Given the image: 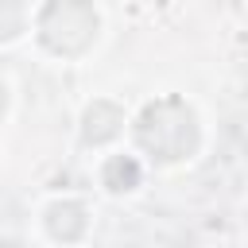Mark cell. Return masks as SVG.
<instances>
[{"mask_svg": "<svg viewBox=\"0 0 248 248\" xmlns=\"http://www.w3.org/2000/svg\"><path fill=\"white\" fill-rule=\"evenodd\" d=\"M136 140H140V147L151 159L178 163V159H190L198 151L202 128H198L194 108L182 97H163V101H155V105L143 108V116L136 124Z\"/></svg>", "mask_w": 248, "mask_h": 248, "instance_id": "obj_1", "label": "cell"}, {"mask_svg": "<svg viewBox=\"0 0 248 248\" xmlns=\"http://www.w3.org/2000/svg\"><path fill=\"white\" fill-rule=\"evenodd\" d=\"M39 39L54 54H81L97 39V12L89 4H46L39 12Z\"/></svg>", "mask_w": 248, "mask_h": 248, "instance_id": "obj_2", "label": "cell"}, {"mask_svg": "<svg viewBox=\"0 0 248 248\" xmlns=\"http://www.w3.org/2000/svg\"><path fill=\"white\" fill-rule=\"evenodd\" d=\"M120 124H124V116H120L116 105H108V101H93L89 112H85V128H81V136H85V143H108V140L120 132Z\"/></svg>", "mask_w": 248, "mask_h": 248, "instance_id": "obj_3", "label": "cell"}]
</instances>
